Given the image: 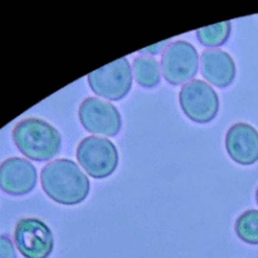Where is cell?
<instances>
[{
  "instance_id": "9",
  "label": "cell",
  "mask_w": 258,
  "mask_h": 258,
  "mask_svg": "<svg viewBox=\"0 0 258 258\" xmlns=\"http://www.w3.org/2000/svg\"><path fill=\"white\" fill-rule=\"evenodd\" d=\"M37 169L23 158H9L0 164V189L9 196H24L37 185Z\"/></svg>"
},
{
  "instance_id": "1",
  "label": "cell",
  "mask_w": 258,
  "mask_h": 258,
  "mask_svg": "<svg viewBox=\"0 0 258 258\" xmlns=\"http://www.w3.org/2000/svg\"><path fill=\"white\" fill-rule=\"evenodd\" d=\"M40 183L44 193L63 206L82 203L91 189L87 175L68 159H57L47 164L40 173Z\"/></svg>"
},
{
  "instance_id": "13",
  "label": "cell",
  "mask_w": 258,
  "mask_h": 258,
  "mask_svg": "<svg viewBox=\"0 0 258 258\" xmlns=\"http://www.w3.org/2000/svg\"><path fill=\"white\" fill-rule=\"evenodd\" d=\"M229 35H231V22L228 20L197 30V38L199 42L209 48L223 45L228 40Z\"/></svg>"
},
{
  "instance_id": "2",
  "label": "cell",
  "mask_w": 258,
  "mask_h": 258,
  "mask_svg": "<svg viewBox=\"0 0 258 258\" xmlns=\"http://www.w3.org/2000/svg\"><path fill=\"white\" fill-rule=\"evenodd\" d=\"M13 140L20 153L34 161H49L60 151L59 133L45 121L27 118L15 125Z\"/></svg>"
},
{
  "instance_id": "7",
  "label": "cell",
  "mask_w": 258,
  "mask_h": 258,
  "mask_svg": "<svg viewBox=\"0 0 258 258\" xmlns=\"http://www.w3.org/2000/svg\"><path fill=\"white\" fill-rule=\"evenodd\" d=\"M14 241L18 251L25 258H48L54 239L49 227L37 218H22L15 226Z\"/></svg>"
},
{
  "instance_id": "17",
  "label": "cell",
  "mask_w": 258,
  "mask_h": 258,
  "mask_svg": "<svg viewBox=\"0 0 258 258\" xmlns=\"http://www.w3.org/2000/svg\"><path fill=\"white\" fill-rule=\"evenodd\" d=\"M256 201H257V204H258V188H257V191H256Z\"/></svg>"
},
{
  "instance_id": "16",
  "label": "cell",
  "mask_w": 258,
  "mask_h": 258,
  "mask_svg": "<svg viewBox=\"0 0 258 258\" xmlns=\"http://www.w3.org/2000/svg\"><path fill=\"white\" fill-rule=\"evenodd\" d=\"M165 45H169L168 39L163 40L161 43H158V44L154 45V47H149V48H145V49H141L140 53H143V54H156V53L160 52Z\"/></svg>"
},
{
  "instance_id": "5",
  "label": "cell",
  "mask_w": 258,
  "mask_h": 258,
  "mask_svg": "<svg viewBox=\"0 0 258 258\" xmlns=\"http://www.w3.org/2000/svg\"><path fill=\"white\" fill-rule=\"evenodd\" d=\"M164 78L170 85L190 82L199 68V55L196 47L186 40H175L164 49L160 60Z\"/></svg>"
},
{
  "instance_id": "8",
  "label": "cell",
  "mask_w": 258,
  "mask_h": 258,
  "mask_svg": "<svg viewBox=\"0 0 258 258\" xmlns=\"http://www.w3.org/2000/svg\"><path fill=\"white\" fill-rule=\"evenodd\" d=\"M78 116L83 127L91 134L112 138L121 130L122 121L117 108L110 102L97 97H88L82 101Z\"/></svg>"
},
{
  "instance_id": "11",
  "label": "cell",
  "mask_w": 258,
  "mask_h": 258,
  "mask_svg": "<svg viewBox=\"0 0 258 258\" xmlns=\"http://www.w3.org/2000/svg\"><path fill=\"white\" fill-rule=\"evenodd\" d=\"M201 71L211 85L226 88L236 77V63L231 54L221 49H207L202 53Z\"/></svg>"
},
{
  "instance_id": "10",
  "label": "cell",
  "mask_w": 258,
  "mask_h": 258,
  "mask_svg": "<svg viewBox=\"0 0 258 258\" xmlns=\"http://www.w3.org/2000/svg\"><path fill=\"white\" fill-rule=\"evenodd\" d=\"M226 149L237 164L252 165L258 160V131L249 123H236L227 133Z\"/></svg>"
},
{
  "instance_id": "14",
  "label": "cell",
  "mask_w": 258,
  "mask_h": 258,
  "mask_svg": "<svg viewBox=\"0 0 258 258\" xmlns=\"http://www.w3.org/2000/svg\"><path fill=\"white\" fill-rule=\"evenodd\" d=\"M234 231L241 241L248 244H258V211L251 209L237 218Z\"/></svg>"
},
{
  "instance_id": "3",
  "label": "cell",
  "mask_w": 258,
  "mask_h": 258,
  "mask_svg": "<svg viewBox=\"0 0 258 258\" xmlns=\"http://www.w3.org/2000/svg\"><path fill=\"white\" fill-rule=\"evenodd\" d=\"M76 158L83 170L95 179L108 178L118 165V151L115 144L97 136L83 139L77 146Z\"/></svg>"
},
{
  "instance_id": "12",
  "label": "cell",
  "mask_w": 258,
  "mask_h": 258,
  "mask_svg": "<svg viewBox=\"0 0 258 258\" xmlns=\"http://www.w3.org/2000/svg\"><path fill=\"white\" fill-rule=\"evenodd\" d=\"M133 72L135 81L144 88H153L160 83V66L150 57H138L134 59Z\"/></svg>"
},
{
  "instance_id": "15",
  "label": "cell",
  "mask_w": 258,
  "mask_h": 258,
  "mask_svg": "<svg viewBox=\"0 0 258 258\" xmlns=\"http://www.w3.org/2000/svg\"><path fill=\"white\" fill-rule=\"evenodd\" d=\"M0 258H17L14 244L8 236H0Z\"/></svg>"
},
{
  "instance_id": "6",
  "label": "cell",
  "mask_w": 258,
  "mask_h": 258,
  "mask_svg": "<svg viewBox=\"0 0 258 258\" xmlns=\"http://www.w3.org/2000/svg\"><path fill=\"white\" fill-rule=\"evenodd\" d=\"M179 103L186 117L197 123L211 122L219 111L218 95L211 85L201 80H193L181 87Z\"/></svg>"
},
{
  "instance_id": "4",
  "label": "cell",
  "mask_w": 258,
  "mask_h": 258,
  "mask_svg": "<svg viewBox=\"0 0 258 258\" xmlns=\"http://www.w3.org/2000/svg\"><path fill=\"white\" fill-rule=\"evenodd\" d=\"M91 90L108 101H120L133 87V71L127 58H120L87 76Z\"/></svg>"
}]
</instances>
